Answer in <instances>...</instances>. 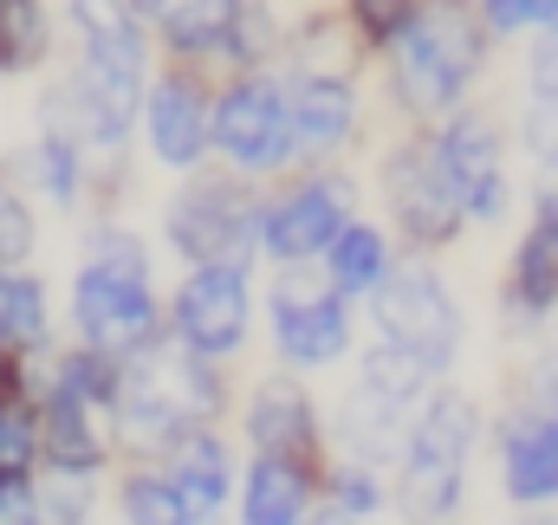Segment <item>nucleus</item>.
Instances as JSON below:
<instances>
[{
	"instance_id": "f257e3e1",
	"label": "nucleus",
	"mask_w": 558,
	"mask_h": 525,
	"mask_svg": "<svg viewBox=\"0 0 558 525\" xmlns=\"http://www.w3.org/2000/svg\"><path fill=\"white\" fill-rule=\"evenodd\" d=\"M390 46V78H397V105L416 118H448L487 52V20L474 13V0H428L384 39Z\"/></svg>"
},
{
	"instance_id": "f03ea898",
	"label": "nucleus",
	"mask_w": 558,
	"mask_h": 525,
	"mask_svg": "<svg viewBox=\"0 0 558 525\" xmlns=\"http://www.w3.org/2000/svg\"><path fill=\"white\" fill-rule=\"evenodd\" d=\"M221 408V383L208 370V357H195L189 344H137L124 351V370H111V415L124 435L137 441H169L202 428Z\"/></svg>"
},
{
	"instance_id": "7ed1b4c3",
	"label": "nucleus",
	"mask_w": 558,
	"mask_h": 525,
	"mask_svg": "<svg viewBox=\"0 0 558 525\" xmlns=\"http://www.w3.org/2000/svg\"><path fill=\"white\" fill-rule=\"evenodd\" d=\"M72 325L92 351L124 357L156 338V298H149V266L131 247V234H105L98 254L72 279Z\"/></svg>"
},
{
	"instance_id": "20e7f679",
	"label": "nucleus",
	"mask_w": 558,
	"mask_h": 525,
	"mask_svg": "<svg viewBox=\"0 0 558 525\" xmlns=\"http://www.w3.org/2000/svg\"><path fill=\"white\" fill-rule=\"evenodd\" d=\"M474 435H481V415L468 395H435L416 415L410 441H403V500L416 513H448L461 500V480H468V454H474Z\"/></svg>"
},
{
	"instance_id": "39448f33",
	"label": "nucleus",
	"mask_w": 558,
	"mask_h": 525,
	"mask_svg": "<svg viewBox=\"0 0 558 525\" xmlns=\"http://www.w3.org/2000/svg\"><path fill=\"white\" fill-rule=\"evenodd\" d=\"M208 149H221L234 169H286L299 156V131H292V98L274 78H241L215 111H208Z\"/></svg>"
},
{
	"instance_id": "423d86ee",
	"label": "nucleus",
	"mask_w": 558,
	"mask_h": 525,
	"mask_svg": "<svg viewBox=\"0 0 558 525\" xmlns=\"http://www.w3.org/2000/svg\"><path fill=\"white\" fill-rule=\"evenodd\" d=\"M377 331L403 351H416L428 370H441L461 344V312L448 298V285L428 272V266H403V272H384L377 285Z\"/></svg>"
},
{
	"instance_id": "0eeeda50",
	"label": "nucleus",
	"mask_w": 558,
	"mask_h": 525,
	"mask_svg": "<svg viewBox=\"0 0 558 525\" xmlns=\"http://www.w3.org/2000/svg\"><path fill=\"white\" fill-rule=\"evenodd\" d=\"M254 325L247 266H195L175 292V338L195 357H234Z\"/></svg>"
},
{
	"instance_id": "6e6552de",
	"label": "nucleus",
	"mask_w": 558,
	"mask_h": 525,
	"mask_svg": "<svg viewBox=\"0 0 558 525\" xmlns=\"http://www.w3.org/2000/svg\"><path fill=\"white\" fill-rule=\"evenodd\" d=\"M384 188H390V208H397V221H403V234H410L416 247L454 241V228L468 221V208H461V195H454V182H448V169H441L435 136L403 143V149L384 162Z\"/></svg>"
},
{
	"instance_id": "1a4fd4ad",
	"label": "nucleus",
	"mask_w": 558,
	"mask_h": 525,
	"mask_svg": "<svg viewBox=\"0 0 558 525\" xmlns=\"http://www.w3.org/2000/svg\"><path fill=\"white\" fill-rule=\"evenodd\" d=\"M169 241L195 266H247L254 241H260V215L228 182H195L169 208Z\"/></svg>"
},
{
	"instance_id": "9d476101",
	"label": "nucleus",
	"mask_w": 558,
	"mask_h": 525,
	"mask_svg": "<svg viewBox=\"0 0 558 525\" xmlns=\"http://www.w3.org/2000/svg\"><path fill=\"white\" fill-rule=\"evenodd\" d=\"M274 344H279V357L299 364V370H318V364L344 357V344H351L344 292H331V285H279L274 292Z\"/></svg>"
},
{
	"instance_id": "9b49d317",
	"label": "nucleus",
	"mask_w": 558,
	"mask_h": 525,
	"mask_svg": "<svg viewBox=\"0 0 558 525\" xmlns=\"http://www.w3.org/2000/svg\"><path fill=\"white\" fill-rule=\"evenodd\" d=\"M344 221H351L344 182H305V188H292L286 202H274V208L260 215V247H267L279 266H305L331 247V234H338Z\"/></svg>"
},
{
	"instance_id": "f8f14e48",
	"label": "nucleus",
	"mask_w": 558,
	"mask_h": 525,
	"mask_svg": "<svg viewBox=\"0 0 558 525\" xmlns=\"http://www.w3.org/2000/svg\"><path fill=\"white\" fill-rule=\"evenodd\" d=\"M441 149V169L461 195V208L474 221H500L507 215V169H500V136L487 118H454L448 131L435 136Z\"/></svg>"
},
{
	"instance_id": "ddd939ff",
	"label": "nucleus",
	"mask_w": 558,
	"mask_h": 525,
	"mask_svg": "<svg viewBox=\"0 0 558 525\" xmlns=\"http://www.w3.org/2000/svg\"><path fill=\"white\" fill-rule=\"evenodd\" d=\"M162 448H169V461H162V480H169V493L182 500V513H189V520H208V513H221V506H228V480H234V467H228V448H221L215 435H202V428H189V435H169Z\"/></svg>"
},
{
	"instance_id": "4468645a",
	"label": "nucleus",
	"mask_w": 558,
	"mask_h": 525,
	"mask_svg": "<svg viewBox=\"0 0 558 525\" xmlns=\"http://www.w3.org/2000/svg\"><path fill=\"white\" fill-rule=\"evenodd\" d=\"M149 149L169 169H195L208 156V98L195 78H162L149 91Z\"/></svg>"
},
{
	"instance_id": "2eb2a0df",
	"label": "nucleus",
	"mask_w": 558,
	"mask_h": 525,
	"mask_svg": "<svg viewBox=\"0 0 558 525\" xmlns=\"http://www.w3.org/2000/svg\"><path fill=\"white\" fill-rule=\"evenodd\" d=\"M286 98H292L299 149L325 156V149H344V143L357 136V91H351V78H338V72H305Z\"/></svg>"
},
{
	"instance_id": "dca6fc26",
	"label": "nucleus",
	"mask_w": 558,
	"mask_h": 525,
	"mask_svg": "<svg viewBox=\"0 0 558 525\" xmlns=\"http://www.w3.org/2000/svg\"><path fill=\"white\" fill-rule=\"evenodd\" d=\"M500 474H507V493H513L520 506L558 500V428H553V415H520V422L507 428Z\"/></svg>"
},
{
	"instance_id": "f3484780",
	"label": "nucleus",
	"mask_w": 558,
	"mask_h": 525,
	"mask_svg": "<svg viewBox=\"0 0 558 525\" xmlns=\"http://www.w3.org/2000/svg\"><path fill=\"white\" fill-rule=\"evenodd\" d=\"M247 435H254V448H267V454H305L312 441H318V415H312V395L299 390V383H260L254 402H247Z\"/></svg>"
},
{
	"instance_id": "a211bd4d",
	"label": "nucleus",
	"mask_w": 558,
	"mask_h": 525,
	"mask_svg": "<svg viewBox=\"0 0 558 525\" xmlns=\"http://www.w3.org/2000/svg\"><path fill=\"white\" fill-rule=\"evenodd\" d=\"M513 305L533 312V318L558 305V195L539 202V215H533V228L513 254Z\"/></svg>"
},
{
	"instance_id": "6ab92c4d",
	"label": "nucleus",
	"mask_w": 558,
	"mask_h": 525,
	"mask_svg": "<svg viewBox=\"0 0 558 525\" xmlns=\"http://www.w3.org/2000/svg\"><path fill=\"white\" fill-rule=\"evenodd\" d=\"M312 500V474L299 454H260L254 474H247V520L254 525H292Z\"/></svg>"
},
{
	"instance_id": "aec40b11",
	"label": "nucleus",
	"mask_w": 558,
	"mask_h": 525,
	"mask_svg": "<svg viewBox=\"0 0 558 525\" xmlns=\"http://www.w3.org/2000/svg\"><path fill=\"white\" fill-rule=\"evenodd\" d=\"M131 7L175 52H208V46H221V33H228L241 0H131Z\"/></svg>"
},
{
	"instance_id": "412c9836",
	"label": "nucleus",
	"mask_w": 558,
	"mask_h": 525,
	"mask_svg": "<svg viewBox=\"0 0 558 525\" xmlns=\"http://www.w3.org/2000/svg\"><path fill=\"white\" fill-rule=\"evenodd\" d=\"M325 266H331V285L338 292H371L384 272H390V254H384V234L377 228H338L331 247H325Z\"/></svg>"
},
{
	"instance_id": "4be33fe9",
	"label": "nucleus",
	"mask_w": 558,
	"mask_h": 525,
	"mask_svg": "<svg viewBox=\"0 0 558 525\" xmlns=\"http://www.w3.org/2000/svg\"><path fill=\"white\" fill-rule=\"evenodd\" d=\"M46 338V285L0 266V351H33Z\"/></svg>"
},
{
	"instance_id": "5701e85b",
	"label": "nucleus",
	"mask_w": 558,
	"mask_h": 525,
	"mask_svg": "<svg viewBox=\"0 0 558 525\" xmlns=\"http://www.w3.org/2000/svg\"><path fill=\"white\" fill-rule=\"evenodd\" d=\"M46 59V13L39 0H0V72H26Z\"/></svg>"
},
{
	"instance_id": "b1692460",
	"label": "nucleus",
	"mask_w": 558,
	"mask_h": 525,
	"mask_svg": "<svg viewBox=\"0 0 558 525\" xmlns=\"http://www.w3.org/2000/svg\"><path fill=\"white\" fill-rule=\"evenodd\" d=\"M39 461V408L20 390H0V467L26 474Z\"/></svg>"
},
{
	"instance_id": "393cba45",
	"label": "nucleus",
	"mask_w": 558,
	"mask_h": 525,
	"mask_svg": "<svg viewBox=\"0 0 558 525\" xmlns=\"http://www.w3.org/2000/svg\"><path fill=\"white\" fill-rule=\"evenodd\" d=\"M33 175H39V188L65 208V202H78V143L59 131H46L33 143Z\"/></svg>"
},
{
	"instance_id": "a878e982",
	"label": "nucleus",
	"mask_w": 558,
	"mask_h": 525,
	"mask_svg": "<svg viewBox=\"0 0 558 525\" xmlns=\"http://www.w3.org/2000/svg\"><path fill=\"white\" fill-rule=\"evenodd\" d=\"M118 506H124V520H149V525L189 520V513H182V500L169 493V480H162V474H131V480L118 487Z\"/></svg>"
},
{
	"instance_id": "bb28decb",
	"label": "nucleus",
	"mask_w": 558,
	"mask_h": 525,
	"mask_svg": "<svg viewBox=\"0 0 558 525\" xmlns=\"http://www.w3.org/2000/svg\"><path fill=\"white\" fill-rule=\"evenodd\" d=\"M26 254H33V208L0 182V266L26 260Z\"/></svg>"
},
{
	"instance_id": "cd10ccee",
	"label": "nucleus",
	"mask_w": 558,
	"mask_h": 525,
	"mask_svg": "<svg viewBox=\"0 0 558 525\" xmlns=\"http://www.w3.org/2000/svg\"><path fill=\"white\" fill-rule=\"evenodd\" d=\"M487 33H520V26H553L558 0H481Z\"/></svg>"
},
{
	"instance_id": "c85d7f7f",
	"label": "nucleus",
	"mask_w": 558,
	"mask_h": 525,
	"mask_svg": "<svg viewBox=\"0 0 558 525\" xmlns=\"http://www.w3.org/2000/svg\"><path fill=\"white\" fill-rule=\"evenodd\" d=\"M410 13H416V0H351V26H357L364 39H377V46H384Z\"/></svg>"
},
{
	"instance_id": "c756f323",
	"label": "nucleus",
	"mask_w": 558,
	"mask_h": 525,
	"mask_svg": "<svg viewBox=\"0 0 558 525\" xmlns=\"http://www.w3.org/2000/svg\"><path fill=\"white\" fill-rule=\"evenodd\" d=\"M331 500H338V513H351V520H364V513H377V506H384V487H377L371 474H357V467H344V474H331Z\"/></svg>"
},
{
	"instance_id": "7c9ffc66",
	"label": "nucleus",
	"mask_w": 558,
	"mask_h": 525,
	"mask_svg": "<svg viewBox=\"0 0 558 525\" xmlns=\"http://www.w3.org/2000/svg\"><path fill=\"white\" fill-rule=\"evenodd\" d=\"M20 520H39V487L13 467H0V525H20Z\"/></svg>"
},
{
	"instance_id": "2f4dec72",
	"label": "nucleus",
	"mask_w": 558,
	"mask_h": 525,
	"mask_svg": "<svg viewBox=\"0 0 558 525\" xmlns=\"http://www.w3.org/2000/svg\"><path fill=\"white\" fill-rule=\"evenodd\" d=\"M526 78H533V98H539L546 111H558V20H553V33L539 39V52H533Z\"/></svg>"
}]
</instances>
